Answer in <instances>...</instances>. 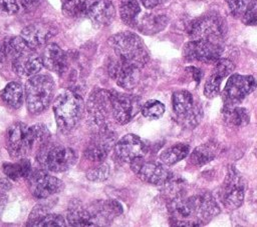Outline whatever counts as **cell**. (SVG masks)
<instances>
[{
	"label": "cell",
	"instance_id": "13",
	"mask_svg": "<svg viewBox=\"0 0 257 227\" xmlns=\"http://www.w3.org/2000/svg\"><path fill=\"white\" fill-rule=\"evenodd\" d=\"M27 177L33 196L39 199L52 196L53 194L61 191L63 187L62 181L60 179L49 175L42 170L30 172Z\"/></svg>",
	"mask_w": 257,
	"mask_h": 227
},
{
	"label": "cell",
	"instance_id": "10",
	"mask_svg": "<svg viewBox=\"0 0 257 227\" xmlns=\"http://www.w3.org/2000/svg\"><path fill=\"white\" fill-rule=\"evenodd\" d=\"M111 115L118 124L128 123L142 110L141 98L138 96L110 92Z\"/></svg>",
	"mask_w": 257,
	"mask_h": 227
},
{
	"label": "cell",
	"instance_id": "21",
	"mask_svg": "<svg viewBox=\"0 0 257 227\" xmlns=\"http://www.w3.org/2000/svg\"><path fill=\"white\" fill-rule=\"evenodd\" d=\"M88 211L94 225H105L122 213V207L120 203L115 200L95 201Z\"/></svg>",
	"mask_w": 257,
	"mask_h": 227
},
{
	"label": "cell",
	"instance_id": "8",
	"mask_svg": "<svg viewBox=\"0 0 257 227\" xmlns=\"http://www.w3.org/2000/svg\"><path fill=\"white\" fill-rule=\"evenodd\" d=\"M246 183L236 169H231L226 175L220 190L219 199L229 209H236L243 203Z\"/></svg>",
	"mask_w": 257,
	"mask_h": 227
},
{
	"label": "cell",
	"instance_id": "5",
	"mask_svg": "<svg viewBox=\"0 0 257 227\" xmlns=\"http://www.w3.org/2000/svg\"><path fill=\"white\" fill-rule=\"evenodd\" d=\"M38 161L52 172H63L70 169L77 161V153L65 146L44 145L38 150Z\"/></svg>",
	"mask_w": 257,
	"mask_h": 227
},
{
	"label": "cell",
	"instance_id": "15",
	"mask_svg": "<svg viewBox=\"0 0 257 227\" xmlns=\"http://www.w3.org/2000/svg\"><path fill=\"white\" fill-rule=\"evenodd\" d=\"M190 197L193 205L194 220L200 226L208 223L220 213V207L216 199L209 192H200Z\"/></svg>",
	"mask_w": 257,
	"mask_h": 227
},
{
	"label": "cell",
	"instance_id": "33",
	"mask_svg": "<svg viewBox=\"0 0 257 227\" xmlns=\"http://www.w3.org/2000/svg\"><path fill=\"white\" fill-rule=\"evenodd\" d=\"M168 23L165 15H148L139 20V29L145 34H154L163 30Z\"/></svg>",
	"mask_w": 257,
	"mask_h": 227
},
{
	"label": "cell",
	"instance_id": "18",
	"mask_svg": "<svg viewBox=\"0 0 257 227\" xmlns=\"http://www.w3.org/2000/svg\"><path fill=\"white\" fill-rule=\"evenodd\" d=\"M56 29L47 23H32L21 32V37L29 48L35 50L44 46L54 35Z\"/></svg>",
	"mask_w": 257,
	"mask_h": 227
},
{
	"label": "cell",
	"instance_id": "6",
	"mask_svg": "<svg viewBox=\"0 0 257 227\" xmlns=\"http://www.w3.org/2000/svg\"><path fill=\"white\" fill-rule=\"evenodd\" d=\"M188 33L192 40L219 41L226 33L225 22L219 16L205 15L190 24Z\"/></svg>",
	"mask_w": 257,
	"mask_h": 227
},
{
	"label": "cell",
	"instance_id": "28",
	"mask_svg": "<svg viewBox=\"0 0 257 227\" xmlns=\"http://www.w3.org/2000/svg\"><path fill=\"white\" fill-rule=\"evenodd\" d=\"M0 96L6 105L18 109L23 103V88L17 82H10L2 89Z\"/></svg>",
	"mask_w": 257,
	"mask_h": 227
},
{
	"label": "cell",
	"instance_id": "43",
	"mask_svg": "<svg viewBox=\"0 0 257 227\" xmlns=\"http://www.w3.org/2000/svg\"><path fill=\"white\" fill-rule=\"evenodd\" d=\"M187 70H189V72L191 73V75H192L193 79H194L197 83H199V82H200V80H201V79H202V77H203V73H202V71H201L200 69H198V68L194 67V66L188 67V68H187Z\"/></svg>",
	"mask_w": 257,
	"mask_h": 227
},
{
	"label": "cell",
	"instance_id": "34",
	"mask_svg": "<svg viewBox=\"0 0 257 227\" xmlns=\"http://www.w3.org/2000/svg\"><path fill=\"white\" fill-rule=\"evenodd\" d=\"M89 0H65L62 5V13L69 18L80 17L87 13Z\"/></svg>",
	"mask_w": 257,
	"mask_h": 227
},
{
	"label": "cell",
	"instance_id": "39",
	"mask_svg": "<svg viewBox=\"0 0 257 227\" xmlns=\"http://www.w3.org/2000/svg\"><path fill=\"white\" fill-rule=\"evenodd\" d=\"M251 0H226L231 13L235 16H243Z\"/></svg>",
	"mask_w": 257,
	"mask_h": 227
},
{
	"label": "cell",
	"instance_id": "45",
	"mask_svg": "<svg viewBox=\"0 0 257 227\" xmlns=\"http://www.w3.org/2000/svg\"><path fill=\"white\" fill-rule=\"evenodd\" d=\"M255 155L257 157V144H256V147H255Z\"/></svg>",
	"mask_w": 257,
	"mask_h": 227
},
{
	"label": "cell",
	"instance_id": "9",
	"mask_svg": "<svg viewBox=\"0 0 257 227\" xmlns=\"http://www.w3.org/2000/svg\"><path fill=\"white\" fill-rule=\"evenodd\" d=\"M257 82L251 75L233 74L228 79L223 90V100L225 107L236 106L247 95L255 90Z\"/></svg>",
	"mask_w": 257,
	"mask_h": 227
},
{
	"label": "cell",
	"instance_id": "14",
	"mask_svg": "<svg viewBox=\"0 0 257 227\" xmlns=\"http://www.w3.org/2000/svg\"><path fill=\"white\" fill-rule=\"evenodd\" d=\"M133 171L144 182L163 185L171 178L170 172L160 163L152 161H144L143 158L137 159L131 163Z\"/></svg>",
	"mask_w": 257,
	"mask_h": 227
},
{
	"label": "cell",
	"instance_id": "16",
	"mask_svg": "<svg viewBox=\"0 0 257 227\" xmlns=\"http://www.w3.org/2000/svg\"><path fill=\"white\" fill-rule=\"evenodd\" d=\"M147 152V144L135 134L124 135L115 144V154L123 162L132 163L137 159L144 158Z\"/></svg>",
	"mask_w": 257,
	"mask_h": 227
},
{
	"label": "cell",
	"instance_id": "3",
	"mask_svg": "<svg viewBox=\"0 0 257 227\" xmlns=\"http://www.w3.org/2000/svg\"><path fill=\"white\" fill-rule=\"evenodd\" d=\"M54 94V81L47 74L30 77L25 85L26 105L32 114H40L48 108Z\"/></svg>",
	"mask_w": 257,
	"mask_h": 227
},
{
	"label": "cell",
	"instance_id": "19",
	"mask_svg": "<svg viewBox=\"0 0 257 227\" xmlns=\"http://www.w3.org/2000/svg\"><path fill=\"white\" fill-rule=\"evenodd\" d=\"M234 68V63L229 59L220 58L215 62L212 73L207 79L204 87V94L207 98H214L219 94L223 79L230 75Z\"/></svg>",
	"mask_w": 257,
	"mask_h": 227
},
{
	"label": "cell",
	"instance_id": "1",
	"mask_svg": "<svg viewBox=\"0 0 257 227\" xmlns=\"http://www.w3.org/2000/svg\"><path fill=\"white\" fill-rule=\"evenodd\" d=\"M109 44L116 57L132 66L141 69L149 61V54L142 39L133 32L125 31L112 35Z\"/></svg>",
	"mask_w": 257,
	"mask_h": 227
},
{
	"label": "cell",
	"instance_id": "31",
	"mask_svg": "<svg viewBox=\"0 0 257 227\" xmlns=\"http://www.w3.org/2000/svg\"><path fill=\"white\" fill-rule=\"evenodd\" d=\"M189 145L185 143H178L164 150L160 155V159L165 165H174L177 162L186 158L189 154Z\"/></svg>",
	"mask_w": 257,
	"mask_h": 227
},
{
	"label": "cell",
	"instance_id": "38",
	"mask_svg": "<svg viewBox=\"0 0 257 227\" xmlns=\"http://www.w3.org/2000/svg\"><path fill=\"white\" fill-rule=\"evenodd\" d=\"M242 21L246 25H257V0H251L242 16Z\"/></svg>",
	"mask_w": 257,
	"mask_h": 227
},
{
	"label": "cell",
	"instance_id": "27",
	"mask_svg": "<svg viewBox=\"0 0 257 227\" xmlns=\"http://www.w3.org/2000/svg\"><path fill=\"white\" fill-rule=\"evenodd\" d=\"M140 1L142 2V0H119V15L127 26H136L139 22Z\"/></svg>",
	"mask_w": 257,
	"mask_h": 227
},
{
	"label": "cell",
	"instance_id": "26",
	"mask_svg": "<svg viewBox=\"0 0 257 227\" xmlns=\"http://www.w3.org/2000/svg\"><path fill=\"white\" fill-rule=\"evenodd\" d=\"M220 147L216 142H206L197 146L191 156L190 162L196 166H203L212 161L219 153Z\"/></svg>",
	"mask_w": 257,
	"mask_h": 227
},
{
	"label": "cell",
	"instance_id": "42",
	"mask_svg": "<svg viewBox=\"0 0 257 227\" xmlns=\"http://www.w3.org/2000/svg\"><path fill=\"white\" fill-rule=\"evenodd\" d=\"M168 0H142V4L148 8V9H152L155 8L157 6H160L162 4H164L165 2H167Z\"/></svg>",
	"mask_w": 257,
	"mask_h": 227
},
{
	"label": "cell",
	"instance_id": "37",
	"mask_svg": "<svg viewBox=\"0 0 257 227\" xmlns=\"http://www.w3.org/2000/svg\"><path fill=\"white\" fill-rule=\"evenodd\" d=\"M48 208L44 204H38L35 205L34 208L32 209L28 220H27V225L28 226H39L40 222L42 219L48 214Z\"/></svg>",
	"mask_w": 257,
	"mask_h": 227
},
{
	"label": "cell",
	"instance_id": "40",
	"mask_svg": "<svg viewBox=\"0 0 257 227\" xmlns=\"http://www.w3.org/2000/svg\"><path fill=\"white\" fill-rule=\"evenodd\" d=\"M39 226H45V227H64L66 226L65 220L62 216L54 214V213H48L40 222Z\"/></svg>",
	"mask_w": 257,
	"mask_h": 227
},
{
	"label": "cell",
	"instance_id": "24",
	"mask_svg": "<svg viewBox=\"0 0 257 227\" xmlns=\"http://www.w3.org/2000/svg\"><path fill=\"white\" fill-rule=\"evenodd\" d=\"M41 58L43 65L58 75H62L68 67L66 53L55 43L45 46Z\"/></svg>",
	"mask_w": 257,
	"mask_h": 227
},
{
	"label": "cell",
	"instance_id": "36",
	"mask_svg": "<svg viewBox=\"0 0 257 227\" xmlns=\"http://www.w3.org/2000/svg\"><path fill=\"white\" fill-rule=\"evenodd\" d=\"M108 176H109V167L107 164H104V163H100L96 167H93L86 172L87 179L95 182H102L106 180Z\"/></svg>",
	"mask_w": 257,
	"mask_h": 227
},
{
	"label": "cell",
	"instance_id": "32",
	"mask_svg": "<svg viewBox=\"0 0 257 227\" xmlns=\"http://www.w3.org/2000/svg\"><path fill=\"white\" fill-rule=\"evenodd\" d=\"M224 119L231 126H246L249 123L250 115L245 108L228 106L224 109Z\"/></svg>",
	"mask_w": 257,
	"mask_h": 227
},
{
	"label": "cell",
	"instance_id": "22",
	"mask_svg": "<svg viewBox=\"0 0 257 227\" xmlns=\"http://www.w3.org/2000/svg\"><path fill=\"white\" fill-rule=\"evenodd\" d=\"M42 58L34 53V50L30 49L12 60L13 71L21 77L30 78L36 75L42 68Z\"/></svg>",
	"mask_w": 257,
	"mask_h": 227
},
{
	"label": "cell",
	"instance_id": "2",
	"mask_svg": "<svg viewBox=\"0 0 257 227\" xmlns=\"http://www.w3.org/2000/svg\"><path fill=\"white\" fill-rule=\"evenodd\" d=\"M53 112L58 129L65 133L70 131L81 119L84 102L79 94L67 90L56 97L53 103Z\"/></svg>",
	"mask_w": 257,
	"mask_h": 227
},
{
	"label": "cell",
	"instance_id": "35",
	"mask_svg": "<svg viewBox=\"0 0 257 227\" xmlns=\"http://www.w3.org/2000/svg\"><path fill=\"white\" fill-rule=\"evenodd\" d=\"M165 112V105L159 100H149L142 106V113L149 119H159Z\"/></svg>",
	"mask_w": 257,
	"mask_h": 227
},
{
	"label": "cell",
	"instance_id": "20",
	"mask_svg": "<svg viewBox=\"0 0 257 227\" xmlns=\"http://www.w3.org/2000/svg\"><path fill=\"white\" fill-rule=\"evenodd\" d=\"M114 141L113 135L106 128L98 129L96 137L88 144L85 149V156L87 159L101 163L108 155L109 149Z\"/></svg>",
	"mask_w": 257,
	"mask_h": 227
},
{
	"label": "cell",
	"instance_id": "4",
	"mask_svg": "<svg viewBox=\"0 0 257 227\" xmlns=\"http://www.w3.org/2000/svg\"><path fill=\"white\" fill-rule=\"evenodd\" d=\"M36 147L31 127L22 122L13 123L6 133V149L10 156L23 158Z\"/></svg>",
	"mask_w": 257,
	"mask_h": 227
},
{
	"label": "cell",
	"instance_id": "11",
	"mask_svg": "<svg viewBox=\"0 0 257 227\" xmlns=\"http://www.w3.org/2000/svg\"><path fill=\"white\" fill-rule=\"evenodd\" d=\"M223 47L219 41L191 40L184 46V57L190 61L216 62L220 59Z\"/></svg>",
	"mask_w": 257,
	"mask_h": 227
},
{
	"label": "cell",
	"instance_id": "7",
	"mask_svg": "<svg viewBox=\"0 0 257 227\" xmlns=\"http://www.w3.org/2000/svg\"><path fill=\"white\" fill-rule=\"evenodd\" d=\"M172 106L179 121L185 126L195 127L202 119V108L194 104V98L187 90L173 93Z\"/></svg>",
	"mask_w": 257,
	"mask_h": 227
},
{
	"label": "cell",
	"instance_id": "29",
	"mask_svg": "<svg viewBox=\"0 0 257 227\" xmlns=\"http://www.w3.org/2000/svg\"><path fill=\"white\" fill-rule=\"evenodd\" d=\"M4 174L11 180L17 181L27 177L31 172V165L28 159L21 158L16 162H6L2 166Z\"/></svg>",
	"mask_w": 257,
	"mask_h": 227
},
{
	"label": "cell",
	"instance_id": "44",
	"mask_svg": "<svg viewBox=\"0 0 257 227\" xmlns=\"http://www.w3.org/2000/svg\"><path fill=\"white\" fill-rule=\"evenodd\" d=\"M41 0H20V2L25 6V7H31L35 4H37Z\"/></svg>",
	"mask_w": 257,
	"mask_h": 227
},
{
	"label": "cell",
	"instance_id": "41",
	"mask_svg": "<svg viewBox=\"0 0 257 227\" xmlns=\"http://www.w3.org/2000/svg\"><path fill=\"white\" fill-rule=\"evenodd\" d=\"M19 4L17 0H0V14L11 16L18 12Z\"/></svg>",
	"mask_w": 257,
	"mask_h": 227
},
{
	"label": "cell",
	"instance_id": "25",
	"mask_svg": "<svg viewBox=\"0 0 257 227\" xmlns=\"http://www.w3.org/2000/svg\"><path fill=\"white\" fill-rule=\"evenodd\" d=\"M30 49L21 36L2 39L0 41V62L8 59L13 60Z\"/></svg>",
	"mask_w": 257,
	"mask_h": 227
},
{
	"label": "cell",
	"instance_id": "30",
	"mask_svg": "<svg viewBox=\"0 0 257 227\" xmlns=\"http://www.w3.org/2000/svg\"><path fill=\"white\" fill-rule=\"evenodd\" d=\"M66 220L71 226H94L88 209H84L78 204L69 207L66 214Z\"/></svg>",
	"mask_w": 257,
	"mask_h": 227
},
{
	"label": "cell",
	"instance_id": "23",
	"mask_svg": "<svg viewBox=\"0 0 257 227\" xmlns=\"http://www.w3.org/2000/svg\"><path fill=\"white\" fill-rule=\"evenodd\" d=\"M86 14L93 26L102 28L112 22L115 15V9L111 1L97 0L89 6Z\"/></svg>",
	"mask_w": 257,
	"mask_h": 227
},
{
	"label": "cell",
	"instance_id": "12",
	"mask_svg": "<svg viewBox=\"0 0 257 227\" xmlns=\"http://www.w3.org/2000/svg\"><path fill=\"white\" fill-rule=\"evenodd\" d=\"M86 109L89 119L97 126L98 129L105 128V119L111 113V100L110 92L106 90H96L91 93Z\"/></svg>",
	"mask_w": 257,
	"mask_h": 227
},
{
	"label": "cell",
	"instance_id": "17",
	"mask_svg": "<svg viewBox=\"0 0 257 227\" xmlns=\"http://www.w3.org/2000/svg\"><path fill=\"white\" fill-rule=\"evenodd\" d=\"M108 73L116 84L124 89L134 88L140 76V69L132 66L116 57L108 64Z\"/></svg>",
	"mask_w": 257,
	"mask_h": 227
}]
</instances>
